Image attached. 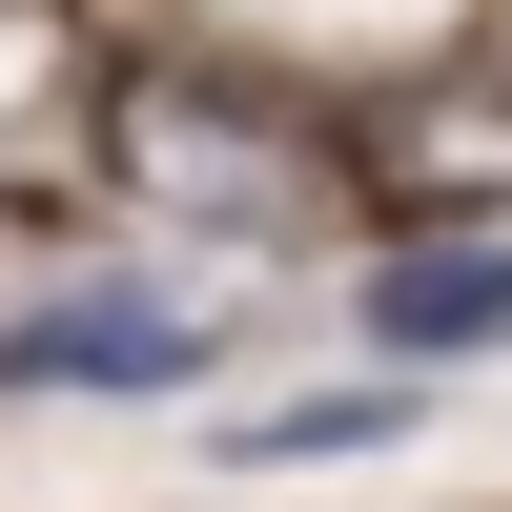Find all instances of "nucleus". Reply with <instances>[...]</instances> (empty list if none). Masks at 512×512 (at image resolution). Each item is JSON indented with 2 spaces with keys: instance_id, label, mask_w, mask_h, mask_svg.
<instances>
[{
  "instance_id": "f257e3e1",
  "label": "nucleus",
  "mask_w": 512,
  "mask_h": 512,
  "mask_svg": "<svg viewBox=\"0 0 512 512\" xmlns=\"http://www.w3.org/2000/svg\"><path fill=\"white\" fill-rule=\"evenodd\" d=\"M103 164L164 205V226H246V246H308L328 226V144L205 103V82H103Z\"/></svg>"
},
{
  "instance_id": "f03ea898",
  "label": "nucleus",
  "mask_w": 512,
  "mask_h": 512,
  "mask_svg": "<svg viewBox=\"0 0 512 512\" xmlns=\"http://www.w3.org/2000/svg\"><path fill=\"white\" fill-rule=\"evenodd\" d=\"M246 349L226 287H62V308H0V390H205Z\"/></svg>"
},
{
  "instance_id": "7ed1b4c3",
  "label": "nucleus",
  "mask_w": 512,
  "mask_h": 512,
  "mask_svg": "<svg viewBox=\"0 0 512 512\" xmlns=\"http://www.w3.org/2000/svg\"><path fill=\"white\" fill-rule=\"evenodd\" d=\"M103 164V62L62 0H0V185H82Z\"/></svg>"
},
{
  "instance_id": "20e7f679",
  "label": "nucleus",
  "mask_w": 512,
  "mask_h": 512,
  "mask_svg": "<svg viewBox=\"0 0 512 512\" xmlns=\"http://www.w3.org/2000/svg\"><path fill=\"white\" fill-rule=\"evenodd\" d=\"M369 185H431V205H512V82H431V103H369L349 123Z\"/></svg>"
},
{
  "instance_id": "39448f33",
  "label": "nucleus",
  "mask_w": 512,
  "mask_h": 512,
  "mask_svg": "<svg viewBox=\"0 0 512 512\" xmlns=\"http://www.w3.org/2000/svg\"><path fill=\"white\" fill-rule=\"evenodd\" d=\"M349 308H369V349H410V369L431 349H512V246H390Z\"/></svg>"
},
{
  "instance_id": "423d86ee",
  "label": "nucleus",
  "mask_w": 512,
  "mask_h": 512,
  "mask_svg": "<svg viewBox=\"0 0 512 512\" xmlns=\"http://www.w3.org/2000/svg\"><path fill=\"white\" fill-rule=\"evenodd\" d=\"M390 431H431L410 349L369 369V390H287V410H226V472H308V451H390Z\"/></svg>"
}]
</instances>
